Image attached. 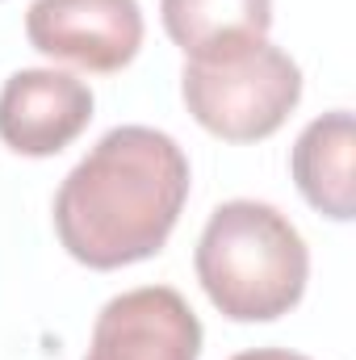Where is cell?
<instances>
[{
	"mask_svg": "<svg viewBox=\"0 0 356 360\" xmlns=\"http://www.w3.org/2000/svg\"><path fill=\"white\" fill-rule=\"evenodd\" d=\"M231 360H310V356L285 352V348H256V352H239V356H231Z\"/></svg>",
	"mask_w": 356,
	"mask_h": 360,
	"instance_id": "9c48e42d",
	"label": "cell"
},
{
	"mask_svg": "<svg viewBox=\"0 0 356 360\" xmlns=\"http://www.w3.org/2000/svg\"><path fill=\"white\" fill-rule=\"evenodd\" d=\"M25 38L46 59L84 72H122L143 46L139 0H34Z\"/></svg>",
	"mask_w": 356,
	"mask_h": 360,
	"instance_id": "277c9868",
	"label": "cell"
},
{
	"mask_svg": "<svg viewBox=\"0 0 356 360\" xmlns=\"http://www.w3.org/2000/svg\"><path fill=\"white\" fill-rule=\"evenodd\" d=\"M356 122L348 109H331L314 117L289 155V168L298 180V193L327 218L352 222L356 218Z\"/></svg>",
	"mask_w": 356,
	"mask_h": 360,
	"instance_id": "52a82bcc",
	"label": "cell"
},
{
	"mask_svg": "<svg viewBox=\"0 0 356 360\" xmlns=\"http://www.w3.org/2000/svg\"><path fill=\"white\" fill-rule=\"evenodd\" d=\"M180 92L201 130L222 143H260L302 101V68L268 38H243L184 59Z\"/></svg>",
	"mask_w": 356,
	"mask_h": 360,
	"instance_id": "3957f363",
	"label": "cell"
},
{
	"mask_svg": "<svg viewBox=\"0 0 356 360\" xmlns=\"http://www.w3.org/2000/svg\"><path fill=\"white\" fill-rule=\"evenodd\" d=\"M197 281L231 323H272L289 314L310 276L298 226L268 201H227L197 239Z\"/></svg>",
	"mask_w": 356,
	"mask_h": 360,
	"instance_id": "7a4b0ae2",
	"label": "cell"
},
{
	"mask_svg": "<svg viewBox=\"0 0 356 360\" xmlns=\"http://www.w3.org/2000/svg\"><path fill=\"white\" fill-rule=\"evenodd\" d=\"M160 17L168 38L193 59L243 38H268L272 0H160Z\"/></svg>",
	"mask_w": 356,
	"mask_h": 360,
	"instance_id": "ba28073f",
	"label": "cell"
},
{
	"mask_svg": "<svg viewBox=\"0 0 356 360\" xmlns=\"http://www.w3.org/2000/svg\"><path fill=\"white\" fill-rule=\"evenodd\" d=\"M189 197V160L155 126H113L63 176L55 231L72 260L96 272L155 256Z\"/></svg>",
	"mask_w": 356,
	"mask_h": 360,
	"instance_id": "6da1fadb",
	"label": "cell"
},
{
	"mask_svg": "<svg viewBox=\"0 0 356 360\" xmlns=\"http://www.w3.org/2000/svg\"><path fill=\"white\" fill-rule=\"evenodd\" d=\"M92 122V92L84 80L55 68L13 72L0 89V143L17 155H59Z\"/></svg>",
	"mask_w": 356,
	"mask_h": 360,
	"instance_id": "8992f818",
	"label": "cell"
},
{
	"mask_svg": "<svg viewBox=\"0 0 356 360\" xmlns=\"http://www.w3.org/2000/svg\"><path fill=\"white\" fill-rule=\"evenodd\" d=\"M201 323L168 285L117 293L96 314L84 360H197Z\"/></svg>",
	"mask_w": 356,
	"mask_h": 360,
	"instance_id": "5b68a950",
	"label": "cell"
}]
</instances>
